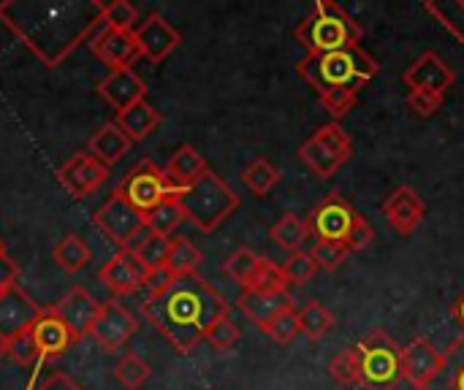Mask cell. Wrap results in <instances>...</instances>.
<instances>
[{"label": "cell", "mask_w": 464, "mask_h": 390, "mask_svg": "<svg viewBox=\"0 0 464 390\" xmlns=\"http://www.w3.org/2000/svg\"><path fill=\"white\" fill-rule=\"evenodd\" d=\"M201 261H204V255H201V250L190 239H174L169 261H166V269L171 271L174 280H182V277H193L196 269L201 266Z\"/></svg>", "instance_id": "cell-31"}, {"label": "cell", "mask_w": 464, "mask_h": 390, "mask_svg": "<svg viewBox=\"0 0 464 390\" xmlns=\"http://www.w3.org/2000/svg\"><path fill=\"white\" fill-rule=\"evenodd\" d=\"M177 204L182 206L185 220H190L198 231L212 233L239 209V195L215 171H207L177 195Z\"/></svg>", "instance_id": "cell-5"}, {"label": "cell", "mask_w": 464, "mask_h": 390, "mask_svg": "<svg viewBox=\"0 0 464 390\" xmlns=\"http://www.w3.org/2000/svg\"><path fill=\"white\" fill-rule=\"evenodd\" d=\"M98 231L114 242L120 250H133L139 236L147 231V220L141 212H136L120 193H114L98 212H95Z\"/></svg>", "instance_id": "cell-10"}, {"label": "cell", "mask_w": 464, "mask_h": 390, "mask_svg": "<svg viewBox=\"0 0 464 390\" xmlns=\"http://www.w3.org/2000/svg\"><path fill=\"white\" fill-rule=\"evenodd\" d=\"M405 84L408 92H430L446 98V92L457 84L454 68L435 52H424L408 71H405Z\"/></svg>", "instance_id": "cell-11"}, {"label": "cell", "mask_w": 464, "mask_h": 390, "mask_svg": "<svg viewBox=\"0 0 464 390\" xmlns=\"http://www.w3.org/2000/svg\"><path fill=\"white\" fill-rule=\"evenodd\" d=\"M261 263H264V258H261V255H256L250 247H239V250H234V252L226 258V263H223V274H226V277H231L237 285L250 288V282L256 280V274H258Z\"/></svg>", "instance_id": "cell-33"}, {"label": "cell", "mask_w": 464, "mask_h": 390, "mask_svg": "<svg viewBox=\"0 0 464 390\" xmlns=\"http://www.w3.org/2000/svg\"><path fill=\"white\" fill-rule=\"evenodd\" d=\"M101 301H95L84 288H71L54 307H52V315L57 320H63V326L71 331V337L79 342L84 337H90L98 315H101Z\"/></svg>", "instance_id": "cell-13"}, {"label": "cell", "mask_w": 464, "mask_h": 390, "mask_svg": "<svg viewBox=\"0 0 464 390\" xmlns=\"http://www.w3.org/2000/svg\"><path fill=\"white\" fill-rule=\"evenodd\" d=\"M296 71L321 98L329 117L340 122L351 114L359 92L378 76L381 65L362 46H353L334 54H304Z\"/></svg>", "instance_id": "cell-3"}, {"label": "cell", "mask_w": 464, "mask_h": 390, "mask_svg": "<svg viewBox=\"0 0 464 390\" xmlns=\"http://www.w3.org/2000/svg\"><path fill=\"white\" fill-rule=\"evenodd\" d=\"M160 111L150 103V100H139L136 106L125 109L117 114V128L130 138V141H144L147 136H152L160 125Z\"/></svg>", "instance_id": "cell-26"}, {"label": "cell", "mask_w": 464, "mask_h": 390, "mask_svg": "<svg viewBox=\"0 0 464 390\" xmlns=\"http://www.w3.org/2000/svg\"><path fill=\"white\" fill-rule=\"evenodd\" d=\"M136 35V43H139V52L141 57H147L150 62H163L179 43H182V35L179 30L166 22L163 14H150L139 22V27L133 30Z\"/></svg>", "instance_id": "cell-16"}, {"label": "cell", "mask_w": 464, "mask_h": 390, "mask_svg": "<svg viewBox=\"0 0 464 390\" xmlns=\"http://www.w3.org/2000/svg\"><path fill=\"white\" fill-rule=\"evenodd\" d=\"M92 252L84 244L82 236L76 233H65L54 247H52V261L65 271V274H79L87 263H90Z\"/></svg>", "instance_id": "cell-28"}, {"label": "cell", "mask_w": 464, "mask_h": 390, "mask_svg": "<svg viewBox=\"0 0 464 390\" xmlns=\"http://www.w3.org/2000/svg\"><path fill=\"white\" fill-rule=\"evenodd\" d=\"M41 315L44 309L22 288L0 290V339L3 342L30 331L41 320Z\"/></svg>", "instance_id": "cell-15"}, {"label": "cell", "mask_w": 464, "mask_h": 390, "mask_svg": "<svg viewBox=\"0 0 464 390\" xmlns=\"http://www.w3.org/2000/svg\"><path fill=\"white\" fill-rule=\"evenodd\" d=\"M136 212H141L144 217L158 209L166 201H177V195L182 193L169 176L166 168H160L158 163H152L150 157L139 160L122 179L120 190H117Z\"/></svg>", "instance_id": "cell-7"}, {"label": "cell", "mask_w": 464, "mask_h": 390, "mask_svg": "<svg viewBox=\"0 0 464 390\" xmlns=\"http://www.w3.org/2000/svg\"><path fill=\"white\" fill-rule=\"evenodd\" d=\"M130 147H133V141L117 128V122H106L92 133V138L87 144V152L95 155L103 166H114L130 152Z\"/></svg>", "instance_id": "cell-25"}, {"label": "cell", "mask_w": 464, "mask_h": 390, "mask_svg": "<svg viewBox=\"0 0 464 390\" xmlns=\"http://www.w3.org/2000/svg\"><path fill=\"white\" fill-rule=\"evenodd\" d=\"M90 49H92V54H95L101 62H106L111 71H117V68H130V65L141 57L133 33L109 30V27H103V30H98V33L92 35Z\"/></svg>", "instance_id": "cell-20"}, {"label": "cell", "mask_w": 464, "mask_h": 390, "mask_svg": "<svg viewBox=\"0 0 464 390\" xmlns=\"http://www.w3.org/2000/svg\"><path fill=\"white\" fill-rule=\"evenodd\" d=\"M359 361V388L397 390L402 377V347L386 334L372 331L359 345H353Z\"/></svg>", "instance_id": "cell-6"}, {"label": "cell", "mask_w": 464, "mask_h": 390, "mask_svg": "<svg viewBox=\"0 0 464 390\" xmlns=\"http://www.w3.org/2000/svg\"><path fill=\"white\" fill-rule=\"evenodd\" d=\"M139 8L130 5L128 0H114L103 5V27L109 30H122V33H133L139 27Z\"/></svg>", "instance_id": "cell-39"}, {"label": "cell", "mask_w": 464, "mask_h": 390, "mask_svg": "<svg viewBox=\"0 0 464 390\" xmlns=\"http://www.w3.org/2000/svg\"><path fill=\"white\" fill-rule=\"evenodd\" d=\"M144 220H147V228H150L152 233L171 239V233L185 223V212H182V206H179L177 201H166V204H160L158 209H152Z\"/></svg>", "instance_id": "cell-37"}, {"label": "cell", "mask_w": 464, "mask_h": 390, "mask_svg": "<svg viewBox=\"0 0 464 390\" xmlns=\"http://www.w3.org/2000/svg\"><path fill=\"white\" fill-rule=\"evenodd\" d=\"M451 318L457 320V326L462 328V334H464V293L454 301V307H451Z\"/></svg>", "instance_id": "cell-51"}, {"label": "cell", "mask_w": 464, "mask_h": 390, "mask_svg": "<svg viewBox=\"0 0 464 390\" xmlns=\"http://www.w3.org/2000/svg\"><path fill=\"white\" fill-rule=\"evenodd\" d=\"M427 390H464V334L443 350V369Z\"/></svg>", "instance_id": "cell-27"}, {"label": "cell", "mask_w": 464, "mask_h": 390, "mask_svg": "<svg viewBox=\"0 0 464 390\" xmlns=\"http://www.w3.org/2000/svg\"><path fill=\"white\" fill-rule=\"evenodd\" d=\"M288 288H291V285H288L283 269H280L277 263H272V261L264 258V263H261L256 280H253L250 288H245V290H256V293H264V296H288Z\"/></svg>", "instance_id": "cell-38"}, {"label": "cell", "mask_w": 464, "mask_h": 390, "mask_svg": "<svg viewBox=\"0 0 464 390\" xmlns=\"http://www.w3.org/2000/svg\"><path fill=\"white\" fill-rule=\"evenodd\" d=\"M98 277H101V282H103L109 290H114L117 296H130V293H136V290L144 288L147 269H144V263H141L133 252L120 250L114 258H109V261L101 266Z\"/></svg>", "instance_id": "cell-19"}, {"label": "cell", "mask_w": 464, "mask_h": 390, "mask_svg": "<svg viewBox=\"0 0 464 390\" xmlns=\"http://www.w3.org/2000/svg\"><path fill=\"white\" fill-rule=\"evenodd\" d=\"M207 171H209V166H207L204 155H201L196 147H190V144L177 147V152H174V155L169 157V163H166V176H169L179 190H185V187H190L193 182H198Z\"/></svg>", "instance_id": "cell-24"}, {"label": "cell", "mask_w": 464, "mask_h": 390, "mask_svg": "<svg viewBox=\"0 0 464 390\" xmlns=\"http://www.w3.org/2000/svg\"><path fill=\"white\" fill-rule=\"evenodd\" d=\"M329 375L332 380H337L340 385H359V361H356V350L348 347L340 356H334L329 361Z\"/></svg>", "instance_id": "cell-43"}, {"label": "cell", "mask_w": 464, "mask_h": 390, "mask_svg": "<svg viewBox=\"0 0 464 390\" xmlns=\"http://www.w3.org/2000/svg\"><path fill=\"white\" fill-rule=\"evenodd\" d=\"M424 11L435 16L464 46V0H427Z\"/></svg>", "instance_id": "cell-34"}, {"label": "cell", "mask_w": 464, "mask_h": 390, "mask_svg": "<svg viewBox=\"0 0 464 390\" xmlns=\"http://www.w3.org/2000/svg\"><path fill=\"white\" fill-rule=\"evenodd\" d=\"M310 255L315 258L318 269L334 271V269H340V266L348 261L351 250H348L345 244H340V242H315L313 250H310Z\"/></svg>", "instance_id": "cell-42"}, {"label": "cell", "mask_w": 464, "mask_h": 390, "mask_svg": "<svg viewBox=\"0 0 464 390\" xmlns=\"http://www.w3.org/2000/svg\"><path fill=\"white\" fill-rule=\"evenodd\" d=\"M5 353L8 358H14V364L19 366H30V364H38V347H35V337H33V328L8 339L5 342Z\"/></svg>", "instance_id": "cell-45"}, {"label": "cell", "mask_w": 464, "mask_h": 390, "mask_svg": "<svg viewBox=\"0 0 464 390\" xmlns=\"http://www.w3.org/2000/svg\"><path fill=\"white\" fill-rule=\"evenodd\" d=\"M141 315L179 356H190L207 339L209 328L231 315V307L207 280L193 274L174 280L163 293L144 299Z\"/></svg>", "instance_id": "cell-2"}, {"label": "cell", "mask_w": 464, "mask_h": 390, "mask_svg": "<svg viewBox=\"0 0 464 390\" xmlns=\"http://www.w3.org/2000/svg\"><path fill=\"white\" fill-rule=\"evenodd\" d=\"M150 375H152V369H150V364L139 353H125L120 358V364L114 366V377H117V383L125 390L144 388Z\"/></svg>", "instance_id": "cell-36"}, {"label": "cell", "mask_w": 464, "mask_h": 390, "mask_svg": "<svg viewBox=\"0 0 464 390\" xmlns=\"http://www.w3.org/2000/svg\"><path fill=\"white\" fill-rule=\"evenodd\" d=\"M16 280H19V266L5 252H0V290L16 288Z\"/></svg>", "instance_id": "cell-49"}, {"label": "cell", "mask_w": 464, "mask_h": 390, "mask_svg": "<svg viewBox=\"0 0 464 390\" xmlns=\"http://www.w3.org/2000/svg\"><path fill=\"white\" fill-rule=\"evenodd\" d=\"M307 54H334L362 43V24L337 3L318 0L294 30Z\"/></svg>", "instance_id": "cell-4"}, {"label": "cell", "mask_w": 464, "mask_h": 390, "mask_svg": "<svg viewBox=\"0 0 464 390\" xmlns=\"http://www.w3.org/2000/svg\"><path fill=\"white\" fill-rule=\"evenodd\" d=\"M171 282H174V277H171V271L166 266L163 269H150L147 277H144V288L141 290H147V299H152V296L163 293Z\"/></svg>", "instance_id": "cell-48"}, {"label": "cell", "mask_w": 464, "mask_h": 390, "mask_svg": "<svg viewBox=\"0 0 464 390\" xmlns=\"http://www.w3.org/2000/svg\"><path fill=\"white\" fill-rule=\"evenodd\" d=\"M353 155V144L351 136L337 125L329 122L324 128H318L302 147H299V157L302 163L321 179H332Z\"/></svg>", "instance_id": "cell-8"}, {"label": "cell", "mask_w": 464, "mask_h": 390, "mask_svg": "<svg viewBox=\"0 0 464 390\" xmlns=\"http://www.w3.org/2000/svg\"><path fill=\"white\" fill-rule=\"evenodd\" d=\"M269 236H272L275 244H277L280 250H285L288 255H291V252H299L302 244L310 239V236H307L304 220H302L299 214H294V212H291V214H283V217L272 225Z\"/></svg>", "instance_id": "cell-30"}, {"label": "cell", "mask_w": 464, "mask_h": 390, "mask_svg": "<svg viewBox=\"0 0 464 390\" xmlns=\"http://www.w3.org/2000/svg\"><path fill=\"white\" fill-rule=\"evenodd\" d=\"M443 369V353L424 337L402 347V377L416 390H427Z\"/></svg>", "instance_id": "cell-17"}, {"label": "cell", "mask_w": 464, "mask_h": 390, "mask_svg": "<svg viewBox=\"0 0 464 390\" xmlns=\"http://www.w3.org/2000/svg\"><path fill=\"white\" fill-rule=\"evenodd\" d=\"M106 176H109V166H103L90 152H76L71 160H65L57 168V182L73 198H84V195L95 193L106 182Z\"/></svg>", "instance_id": "cell-12"}, {"label": "cell", "mask_w": 464, "mask_h": 390, "mask_svg": "<svg viewBox=\"0 0 464 390\" xmlns=\"http://www.w3.org/2000/svg\"><path fill=\"white\" fill-rule=\"evenodd\" d=\"M5 356H8V353H5V342H3V339H0V361H3V358H5Z\"/></svg>", "instance_id": "cell-52"}, {"label": "cell", "mask_w": 464, "mask_h": 390, "mask_svg": "<svg viewBox=\"0 0 464 390\" xmlns=\"http://www.w3.org/2000/svg\"><path fill=\"white\" fill-rule=\"evenodd\" d=\"M239 328H237V323L231 320V315H226V318H220L212 328H209V334H207V345L212 347V350H218V353H226V350H231L237 342H239Z\"/></svg>", "instance_id": "cell-44"}, {"label": "cell", "mask_w": 464, "mask_h": 390, "mask_svg": "<svg viewBox=\"0 0 464 390\" xmlns=\"http://www.w3.org/2000/svg\"><path fill=\"white\" fill-rule=\"evenodd\" d=\"M171 242H174V239L158 236V233H152V231L147 228V231L139 236V242L133 244V250H128V252H133V255L144 263L147 271H150V269H163L166 261H169V252H171Z\"/></svg>", "instance_id": "cell-29"}, {"label": "cell", "mask_w": 464, "mask_h": 390, "mask_svg": "<svg viewBox=\"0 0 464 390\" xmlns=\"http://www.w3.org/2000/svg\"><path fill=\"white\" fill-rule=\"evenodd\" d=\"M35 390H82L65 372H52Z\"/></svg>", "instance_id": "cell-50"}, {"label": "cell", "mask_w": 464, "mask_h": 390, "mask_svg": "<svg viewBox=\"0 0 464 390\" xmlns=\"http://www.w3.org/2000/svg\"><path fill=\"white\" fill-rule=\"evenodd\" d=\"M272 342H277L280 347H288L299 334H302V326H299V312L294 307H288L285 312H280L264 331Z\"/></svg>", "instance_id": "cell-41"}, {"label": "cell", "mask_w": 464, "mask_h": 390, "mask_svg": "<svg viewBox=\"0 0 464 390\" xmlns=\"http://www.w3.org/2000/svg\"><path fill=\"white\" fill-rule=\"evenodd\" d=\"M33 337H35V347H38V364L60 358L76 342L71 337V331L63 326V320H57L52 315V309H44L41 320L33 326Z\"/></svg>", "instance_id": "cell-22"}, {"label": "cell", "mask_w": 464, "mask_h": 390, "mask_svg": "<svg viewBox=\"0 0 464 390\" xmlns=\"http://www.w3.org/2000/svg\"><path fill=\"white\" fill-rule=\"evenodd\" d=\"M239 309H242V315L253 323V326H258L261 331H266V326L280 315V312H285L288 307H294V301L288 299V296H264V293H256V290H242V296H239Z\"/></svg>", "instance_id": "cell-23"}, {"label": "cell", "mask_w": 464, "mask_h": 390, "mask_svg": "<svg viewBox=\"0 0 464 390\" xmlns=\"http://www.w3.org/2000/svg\"><path fill=\"white\" fill-rule=\"evenodd\" d=\"M98 92L111 109H117V114L136 106L139 100H147V87H144L141 76L133 68L109 71L103 76V81L98 84Z\"/></svg>", "instance_id": "cell-21"}, {"label": "cell", "mask_w": 464, "mask_h": 390, "mask_svg": "<svg viewBox=\"0 0 464 390\" xmlns=\"http://www.w3.org/2000/svg\"><path fill=\"white\" fill-rule=\"evenodd\" d=\"M280 269H283V274H285L288 285H307V282H313V277L318 274V263H315V258H313L310 252H304V250L291 252V255H288V261H285Z\"/></svg>", "instance_id": "cell-40"}, {"label": "cell", "mask_w": 464, "mask_h": 390, "mask_svg": "<svg viewBox=\"0 0 464 390\" xmlns=\"http://www.w3.org/2000/svg\"><path fill=\"white\" fill-rule=\"evenodd\" d=\"M136 331H139L136 315H133L128 307H122L120 301H106V304L101 307V315H98V320H95L90 337H92L103 350L114 353V350H120L122 345H128V339H130Z\"/></svg>", "instance_id": "cell-14"}, {"label": "cell", "mask_w": 464, "mask_h": 390, "mask_svg": "<svg viewBox=\"0 0 464 390\" xmlns=\"http://www.w3.org/2000/svg\"><path fill=\"white\" fill-rule=\"evenodd\" d=\"M280 179H283V174H280V168L275 166V163H269L266 157H256L250 166H245V171H242V182H245V187L253 193V195H266L272 187H277L280 185Z\"/></svg>", "instance_id": "cell-32"}, {"label": "cell", "mask_w": 464, "mask_h": 390, "mask_svg": "<svg viewBox=\"0 0 464 390\" xmlns=\"http://www.w3.org/2000/svg\"><path fill=\"white\" fill-rule=\"evenodd\" d=\"M372 239H375L372 225L367 223L364 214H356V223H353V228H351V233H348V239H345V247H348L351 252H359V250L370 247Z\"/></svg>", "instance_id": "cell-47"}, {"label": "cell", "mask_w": 464, "mask_h": 390, "mask_svg": "<svg viewBox=\"0 0 464 390\" xmlns=\"http://www.w3.org/2000/svg\"><path fill=\"white\" fill-rule=\"evenodd\" d=\"M0 252H5V244L3 242H0Z\"/></svg>", "instance_id": "cell-53"}, {"label": "cell", "mask_w": 464, "mask_h": 390, "mask_svg": "<svg viewBox=\"0 0 464 390\" xmlns=\"http://www.w3.org/2000/svg\"><path fill=\"white\" fill-rule=\"evenodd\" d=\"M299 326L307 339L321 342L334 328V315L321 301H310L299 309Z\"/></svg>", "instance_id": "cell-35"}, {"label": "cell", "mask_w": 464, "mask_h": 390, "mask_svg": "<svg viewBox=\"0 0 464 390\" xmlns=\"http://www.w3.org/2000/svg\"><path fill=\"white\" fill-rule=\"evenodd\" d=\"M383 217L400 236H413L427 217V204L411 185H402L383 201Z\"/></svg>", "instance_id": "cell-18"}, {"label": "cell", "mask_w": 464, "mask_h": 390, "mask_svg": "<svg viewBox=\"0 0 464 390\" xmlns=\"http://www.w3.org/2000/svg\"><path fill=\"white\" fill-rule=\"evenodd\" d=\"M356 209L348 204V198L343 193H326L318 206L310 212V217L304 220L307 225V236L315 242H340L345 244L353 223H356Z\"/></svg>", "instance_id": "cell-9"}, {"label": "cell", "mask_w": 464, "mask_h": 390, "mask_svg": "<svg viewBox=\"0 0 464 390\" xmlns=\"http://www.w3.org/2000/svg\"><path fill=\"white\" fill-rule=\"evenodd\" d=\"M0 22L46 65L57 68L103 30L98 0H3Z\"/></svg>", "instance_id": "cell-1"}, {"label": "cell", "mask_w": 464, "mask_h": 390, "mask_svg": "<svg viewBox=\"0 0 464 390\" xmlns=\"http://www.w3.org/2000/svg\"><path fill=\"white\" fill-rule=\"evenodd\" d=\"M443 103H446V98H440V95H430V92H408V106L413 109V114H419V117H435L440 109H443Z\"/></svg>", "instance_id": "cell-46"}]
</instances>
